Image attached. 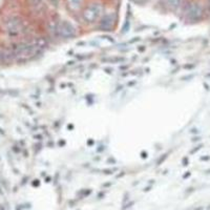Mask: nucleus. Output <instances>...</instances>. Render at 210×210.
<instances>
[{
	"mask_svg": "<svg viewBox=\"0 0 210 210\" xmlns=\"http://www.w3.org/2000/svg\"><path fill=\"white\" fill-rule=\"evenodd\" d=\"M210 159V157H203V158H201V160L202 161H207V160H209Z\"/></svg>",
	"mask_w": 210,
	"mask_h": 210,
	"instance_id": "obj_8",
	"label": "nucleus"
},
{
	"mask_svg": "<svg viewBox=\"0 0 210 210\" xmlns=\"http://www.w3.org/2000/svg\"><path fill=\"white\" fill-rule=\"evenodd\" d=\"M38 48L31 43H19V44H16L13 46L12 54L16 58L26 60V59L31 58L32 56H34Z\"/></svg>",
	"mask_w": 210,
	"mask_h": 210,
	"instance_id": "obj_1",
	"label": "nucleus"
},
{
	"mask_svg": "<svg viewBox=\"0 0 210 210\" xmlns=\"http://www.w3.org/2000/svg\"><path fill=\"white\" fill-rule=\"evenodd\" d=\"M202 147H203V145H199V146H196V148H195V149H192V150H191L190 153H195V152H196V151H198V150H200Z\"/></svg>",
	"mask_w": 210,
	"mask_h": 210,
	"instance_id": "obj_6",
	"label": "nucleus"
},
{
	"mask_svg": "<svg viewBox=\"0 0 210 210\" xmlns=\"http://www.w3.org/2000/svg\"><path fill=\"white\" fill-rule=\"evenodd\" d=\"M112 24H114V21H112V18L110 17H105L101 22V28L104 29V31H108V29L112 28Z\"/></svg>",
	"mask_w": 210,
	"mask_h": 210,
	"instance_id": "obj_5",
	"label": "nucleus"
},
{
	"mask_svg": "<svg viewBox=\"0 0 210 210\" xmlns=\"http://www.w3.org/2000/svg\"><path fill=\"white\" fill-rule=\"evenodd\" d=\"M7 32L11 35H17L21 31V23L17 18H12L7 22Z\"/></svg>",
	"mask_w": 210,
	"mask_h": 210,
	"instance_id": "obj_4",
	"label": "nucleus"
},
{
	"mask_svg": "<svg viewBox=\"0 0 210 210\" xmlns=\"http://www.w3.org/2000/svg\"><path fill=\"white\" fill-rule=\"evenodd\" d=\"M166 157H167V155H163V157H162V158H161V159H160V160H159V161H158V165H160V164H161V163H162V162H163V161H164V160H165V159H166Z\"/></svg>",
	"mask_w": 210,
	"mask_h": 210,
	"instance_id": "obj_7",
	"label": "nucleus"
},
{
	"mask_svg": "<svg viewBox=\"0 0 210 210\" xmlns=\"http://www.w3.org/2000/svg\"><path fill=\"white\" fill-rule=\"evenodd\" d=\"M102 12V7L100 4H94L90 7H88L84 13V19L87 22H94L97 18L100 16Z\"/></svg>",
	"mask_w": 210,
	"mask_h": 210,
	"instance_id": "obj_2",
	"label": "nucleus"
},
{
	"mask_svg": "<svg viewBox=\"0 0 210 210\" xmlns=\"http://www.w3.org/2000/svg\"><path fill=\"white\" fill-rule=\"evenodd\" d=\"M58 34L63 38H72L76 35V29L68 22H63L58 28Z\"/></svg>",
	"mask_w": 210,
	"mask_h": 210,
	"instance_id": "obj_3",
	"label": "nucleus"
},
{
	"mask_svg": "<svg viewBox=\"0 0 210 210\" xmlns=\"http://www.w3.org/2000/svg\"><path fill=\"white\" fill-rule=\"evenodd\" d=\"M184 165H187V159H184Z\"/></svg>",
	"mask_w": 210,
	"mask_h": 210,
	"instance_id": "obj_9",
	"label": "nucleus"
}]
</instances>
